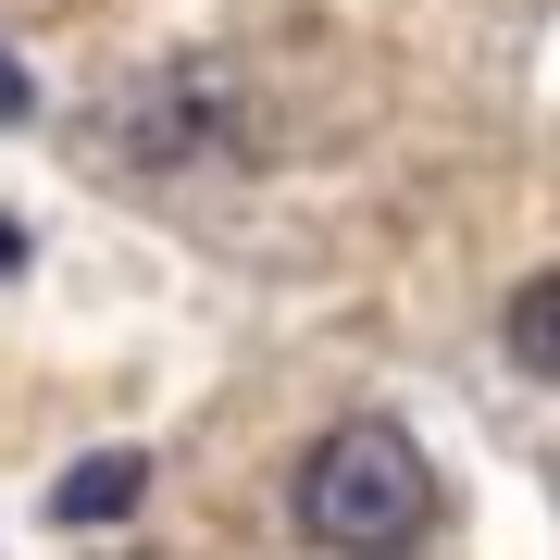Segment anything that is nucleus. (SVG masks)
<instances>
[{"label": "nucleus", "instance_id": "nucleus-4", "mask_svg": "<svg viewBox=\"0 0 560 560\" xmlns=\"http://www.w3.org/2000/svg\"><path fill=\"white\" fill-rule=\"evenodd\" d=\"M0 113H13V62H0Z\"/></svg>", "mask_w": 560, "mask_h": 560}, {"label": "nucleus", "instance_id": "nucleus-5", "mask_svg": "<svg viewBox=\"0 0 560 560\" xmlns=\"http://www.w3.org/2000/svg\"><path fill=\"white\" fill-rule=\"evenodd\" d=\"M0 261H13V224H0Z\"/></svg>", "mask_w": 560, "mask_h": 560}, {"label": "nucleus", "instance_id": "nucleus-2", "mask_svg": "<svg viewBox=\"0 0 560 560\" xmlns=\"http://www.w3.org/2000/svg\"><path fill=\"white\" fill-rule=\"evenodd\" d=\"M138 499H150V460H138V448H88L75 474L50 486V511H62V523H125Z\"/></svg>", "mask_w": 560, "mask_h": 560}, {"label": "nucleus", "instance_id": "nucleus-1", "mask_svg": "<svg viewBox=\"0 0 560 560\" xmlns=\"http://www.w3.org/2000/svg\"><path fill=\"white\" fill-rule=\"evenodd\" d=\"M287 511H300V536L324 560H411L423 523H436V474H423V448L399 423H337V436L300 448V474H287Z\"/></svg>", "mask_w": 560, "mask_h": 560}, {"label": "nucleus", "instance_id": "nucleus-3", "mask_svg": "<svg viewBox=\"0 0 560 560\" xmlns=\"http://www.w3.org/2000/svg\"><path fill=\"white\" fill-rule=\"evenodd\" d=\"M511 361H523L536 386H560V275H536V287L511 300Z\"/></svg>", "mask_w": 560, "mask_h": 560}]
</instances>
